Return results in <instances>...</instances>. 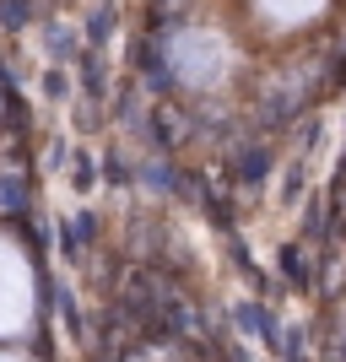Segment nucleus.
<instances>
[{
  "label": "nucleus",
  "instance_id": "obj_1",
  "mask_svg": "<svg viewBox=\"0 0 346 362\" xmlns=\"http://www.w3.org/2000/svg\"><path fill=\"white\" fill-rule=\"evenodd\" d=\"M33 314V276L11 238H0V335H16Z\"/></svg>",
  "mask_w": 346,
  "mask_h": 362
},
{
  "label": "nucleus",
  "instance_id": "obj_2",
  "mask_svg": "<svg viewBox=\"0 0 346 362\" xmlns=\"http://www.w3.org/2000/svg\"><path fill=\"white\" fill-rule=\"evenodd\" d=\"M222 60H227V49H222V38H211V33H184L179 44H173V65H179L184 81L222 76Z\"/></svg>",
  "mask_w": 346,
  "mask_h": 362
},
{
  "label": "nucleus",
  "instance_id": "obj_3",
  "mask_svg": "<svg viewBox=\"0 0 346 362\" xmlns=\"http://www.w3.org/2000/svg\"><path fill=\"white\" fill-rule=\"evenodd\" d=\"M260 6H265L276 22H308V16H314L325 0H260Z\"/></svg>",
  "mask_w": 346,
  "mask_h": 362
},
{
  "label": "nucleus",
  "instance_id": "obj_4",
  "mask_svg": "<svg viewBox=\"0 0 346 362\" xmlns=\"http://www.w3.org/2000/svg\"><path fill=\"white\" fill-rule=\"evenodd\" d=\"M0 362H11V357H0Z\"/></svg>",
  "mask_w": 346,
  "mask_h": 362
}]
</instances>
